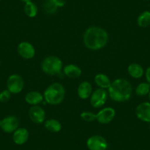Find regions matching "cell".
<instances>
[{
    "mask_svg": "<svg viewBox=\"0 0 150 150\" xmlns=\"http://www.w3.org/2000/svg\"><path fill=\"white\" fill-rule=\"evenodd\" d=\"M109 40L108 32L96 26L88 27L83 35L85 46L91 50H99L107 45Z\"/></svg>",
    "mask_w": 150,
    "mask_h": 150,
    "instance_id": "1",
    "label": "cell"
},
{
    "mask_svg": "<svg viewBox=\"0 0 150 150\" xmlns=\"http://www.w3.org/2000/svg\"><path fill=\"white\" fill-rule=\"evenodd\" d=\"M108 93L110 99L114 102H127L132 96V85L125 79L118 78L111 83L108 88Z\"/></svg>",
    "mask_w": 150,
    "mask_h": 150,
    "instance_id": "2",
    "label": "cell"
},
{
    "mask_svg": "<svg viewBox=\"0 0 150 150\" xmlns=\"http://www.w3.org/2000/svg\"><path fill=\"white\" fill-rule=\"evenodd\" d=\"M66 90L62 84L54 83L50 85L44 93V98L46 102L50 105H60L64 100Z\"/></svg>",
    "mask_w": 150,
    "mask_h": 150,
    "instance_id": "3",
    "label": "cell"
},
{
    "mask_svg": "<svg viewBox=\"0 0 150 150\" xmlns=\"http://www.w3.org/2000/svg\"><path fill=\"white\" fill-rule=\"evenodd\" d=\"M41 67L46 74L50 76L60 75L63 70V62L57 56H48L42 60Z\"/></svg>",
    "mask_w": 150,
    "mask_h": 150,
    "instance_id": "4",
    "label": "cell"
},
{
    "mask_svg": "<svg viewBox=\"0 0 150 150\" xmlns=\"http://www.w3.org/2000/svg\"><path fill=\"white\" fill-rule=\"evenodd\" d=\"M24 80L22 77L18 74L11 75L7 81V87L8 90L13 94H18L21 93L24 88Z\"/></svg>",
    "mask_w": 150,
    "mask_h": 150,
    "instance_id": "5",
    "label": "cell"
},
{
    "mask_svg": "<svg viewBox=\"0 0 150 150\" xmlns=\"http://www.w3.org/2000/svg\"><path fill=\"white\" fill-rule=\"evenodd\" d=\"M86 145L89 150H107L108 147L106 139L99 135H92L88 138Z\"/></svg>",
    "mask_w": 150,
    "mask_h": 150,
    "instance_id": "6",
    "label": "cell"
},
{
    "mask_svg": "<svg viewBox=\"0 0 150 150\" xmlns=\"http://www.w3.org/2000/svg\"><path fill=\"white\" fill-rule=\"evenodd\" d=\"M108 99V93L105 89L98 88L92 92L90 96V103L92 107L99 108L103 106Z\"/></svg>",
    "mask_w": 150,
    "mask_h": 150,
    "instance_id": "7",
    "label": "cell"
},
{
    "mask_svg": "<svg viewBox=\"0 0 150 150\" xmlns=\"http://www.w3.org/2000/svg\"><path fill=\"white\" fill-rule=\"evenodd\" d=\"M116 116V110L114 108L107 107L101 110L96 114V120L99 124L108 125L110 123Z\"/></svg>",
    "mask_w": 150,
    "mask_h": 150,
    "instance_id": "8",
    "label": "cell"
},
{
    "mask_svg": "<svg viewBox=\"0 0 150 150\" xmlns=\"http://www.w3.org/2000/svg\"><path fill=\"white\" fill-rule=\"evenodd\" d=\"M29 116L32 122L39 125L45 122L46 112L39 105H34L30 108Z\"/></svg>",
    "mask_w": 150,
    "mask_h": 150,
    "instance_id": "9",
    "label": "cell"
},
{
    "mask_svg": "<svg viewBox=\"0 0 150 150\" xmlns=\"http://www.w3.org/2000/svg\"><path fill=\"white\" fill-rule=\"evenodd\" d=\"M17 51L21 57L27 60L33 58L35 55V50L33 45L27 41H22L17 47Z\"/></svg>",
    "mask_w": 150,
    "mask_h": 150,
    "instance_id": "10",
    "label": "cell"
},
{
    "mask_svg": "<svg viewBox=\"0 0 150 150\" xmlns=\"http://www.w3.org/2000/svg\"><path fill=\"white\" fill-rule=\"evenodd\" d=\"M19 126V120L16 116H9L2 120L1 129L7 133L14 132Z\"/></svg>",
    "mask_w": 150,
    "mask_h": 150,
    "instance_id": "11",
    "label": "cell"
},
{
    "mask_svg": "<svg viewBox=\"0 0 150 150\" xmlns=\"http://www.w3.org/2000/svg\"><path fill=\"white\" fill-rule=\"evenodd\" d=\"M135 112L138 119L150 123V102H144L139 104L135 108Z\"/></svg>",
    "mask_w": 150,
    "mask_h": 150,
    "instance_id": "12",
    "label": "cell"
},
{
    "mask_svg": "<svg viewBox=\"0 0 150 150\" xmlns=\"http://www.w3.org/2000/svg\"><path fill=\"white\" fill-rule=\"evenodd\" d=\"M65 3V0H44L43 9L47 14L53 15L57 13L59 8H63Z\"/></svg>",
    "mask_w": 150,
    "mask_h": 150,
    "instance_id": "13",
    "label": "cell"
},
{
    "mask_svg": "<svg viewBox=\"0 0 150 150\" xmlns=\"http://www.w3.org/2000/svg\"><path fill=\"white\" fill-rule=\"evenodd\" d=\"M29 131L26 128L21 127L18 128L13 135V140L14 143L17 145H22L24 144L29 139Z\"/></svg>",
    "mask_w": 150,
    "mask_h": 150,
    "instance_id": "14",
    "label": "cell"
},
{
    "mask_svg": "<svg viewBox=\"0 0 150 150\" xmlns=\"http://www.w3.org/2000/svg\"><path fill=\"white\" fill-rule=\"evenodd\" d=\"M93 92V88L91 84L88 81H83L79 85L77 88V94L81 99H87L91 95Z\"/></svg>",
    "mask_w": 150,
    "mask_h": 150,
    "instance_id": "15",
    "label": "cell"
},
{
    "mask_svg": "<svg viewBox=\"0 0 150 150\" xmlns=\"http://www.w3.org/2000/svg\"><path fill=\"white\" fill-rule=\"evenodd\" d=\"M63 73L69 78H78L82 74V69L75 64H68L63 69Z\"/></svg>",
    "mask_w": 150,
    "mask_h": 150,
    "instance_id": "16",
    "label": "cell"
},
{
    "mask_svg": "<svg viewBox=\"0 0 150 150\" xmlns=\"http://www.w3.org/2000/svg\"><path fill=\"white\" fill-rule=\"evenodd\" d=\"M24 99L27 104L32 105V106H34V105H38L41 103L44 98V95L41 94L40 92L33 91H30L26 94Z\"/></svg>",
    "mask_w": 150,
    "mask_h": 150,
    "instance_id": "17",
    "label": "cell"
},
{
    "mask_svg": "<svg viewBox=\"0 0 150 150\" xmlns=\"http://www.w3.org/2000/svg\"><path fill=\"white\" fill-rule=\"evenodd\" d=\"M127 72L130 77L135 79H139L143 77L144 74V68L138 63H131L128 66Z\"/></svg>",
    "mask_w": 150,
    "mask_h": 150,
    "instance_id": "18",
    "label": "cell"
},
{
    "mask_svg": "<svg viewBox=\"0 0 150 150\" xmlns=\"http://www.w3.org/2000/svg\"><path fill=\"white\" fill-rule=\"evenodd\" d=\"M94 81L96 86L102 89H108L110 86L111 83H112L109 77L105 74H96L94 77Z\"/></svg>",
    "mask_w": 150,
    "mask_h": 150,
    "instance_id": "19",
    "label": "cell"
},
{
    "mask_svg": "<svg viewBox=\"0 0 150 150\" xmlns=\"http://www.w3.org/2000/svg\"><path fill=\"white\" fill-rule=\"evenodd\" d=\"M44 127L47 130L51 132H58L62 129L61 123L54 119H50L44 122Z\"/></svg>",
    "mask_w": 150,
    "mask_h": 150,
    "instance_id": "20",
    "label": "cell"
},
{
    "mask_svg": "<svg viewBox=\"0 0 150 150\" xmlns=\"http://www.w3.org/2000/svg\"><path fill=\"white\" fill-rule=\"evenodd\" d=\"M137 24L141 28H146L150 26V11H146L141 13L137 18Z\"/></svg>",
    "mask_w": 150,
    "mask_h": 150,
    "instance_id": "21",
    "label": "cell"
},
{
    "mask_svg": "<svg viewBox=\"0 0 150 150\" xmlns=\"http://www.w3.org/2000/svg\"><path fill=\"white\" fill-rule=\"evenodd\" d=\"M24 11L27 16L30 18H35L37 16L38 9L37 5L34 2L30 1V2H26L24 5Z\"/></svg>",
    "mask_w": 150,
    "mask_h": 150,
    "instance_id": "22",
    "label": "cell"
},
{
    "mask_svg": "<svg viewBox=\"0 0 150 150\" xmlns=\"http://www.w3.org/2000/svg\"><path fill=\"white\" fill-rule=\"evenodd\" d=\"M150 91V85L148 83H141L135 88V94L138 96H145Z\"/></svg>",
    "mask_w": 150,
    "mask_h": 150,
    "instance_id": "23",
    "label": "cell"
},
{
    "mask_svg": "<svg viewBox=\"0 0 150 150\" xmlns=\"http://www.w3.org/2000/svg\"><path fill=\"white\" fill-rule=\"evenodd\" d=\"M80 117L83 120L87 122H91L96 120V114L89 111H84L80 114Z\"/></svg>",
    "mask_w": 150,
    "mask_h": 150,
    "instance_id": "24",
    "label": "cell"
},
{
    "mask_svg": "<svg viewBox=\"0 0 150 150\" xmlns=\"http://www.w3.org/2000/svg\"><path fill=\"white\" fill-rule=\"evenodd\" d=\"M11 97V93L9 91L7 90L2 91L0 93V102H6L10 100Z\"/></svg>",
    "mask_w": 150,
    "mask_h": 150,
    "instance_id": "25",
    "label": "cell"
},
{
    "mask_svg": "<svg viewBox=\"0 0 150 150\" xmlns=\"http://www.w3.org/2000/svg\"><path fill=\"white\" fill-rule=\"evenodd\" d=\"M145 77H146V80L147 83L150 85V66L147 68L146 70Z\"/></svg>",
    "mask_w": 150,
    "mask_h": 150,
    "instance_id": "26",
    "label": "cell"
},
{
    "mask_svg": "<svg viewBox=\"0 0 150 150\" xmlns=\"http://www.w3.org/2000/svg\"><path fill=\"white\" fill-rule=\"evenodd\" d=\"M20 1H21V2H24V3H26V2H30V1H32V0H20Z\"/></svg>",
    "mask_w": 150,
    "mask_h": 150,
    "instance_id": "27",
    "label": "cell"
},
{
    "mask_svg": "<svg viewBox=\"0 0 150 150\" xmlns=\"http://www.w3.org/2000/svg\"><path fill=\"white\" fill-rule=\"evenodd\" d=\"M2 126V120H0V127Z\"/></svg>",
    "mask_w": 150,
    "mask_h": 150,
    "instance_id": "28",
    "label": "cell"
},
{
    "mask_svg": "<svg viewBox=\"0 0 150 150\" xmlns=\"http://www.w3.org/2000/svg\"><path fill=\"white\" fill-rule=\"evenodd\" d=\"M149 101H150V91H149Z\"/></svg>",
    "mask_w": 150,
    "mask_h": 150,
    "instance_id": "29",
    "label": "cell"
},
{
    "mask_svg": "<svg viewBox=\"0 0 150 150\" xmlns=\"http://www.w3.org/2000/svg\"><path fill=\"white\" fill-rule=\"evenodd\" d=\"M144 1H150V0H144Z\"/></svg>",
    "mask_w": 150,
    "mask_h": 150,
    "instance_id": "30",
    "label": "cell"
},
{
    "mask_svg": "<svg viewBox=\"0 0 150 150\" xmlns=\"http://www.w3.org/2000/svg\"><path fill=\"white\" fill-rule=\"evenodd\" d=\"M149 127H150V125H149Z\"/></svg>",
    "mask_w": 150,
    "mask_h": 150,
    "instance_id": "31",
    "label": "cell"
}]
</instances>
